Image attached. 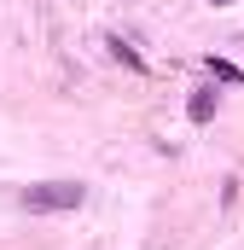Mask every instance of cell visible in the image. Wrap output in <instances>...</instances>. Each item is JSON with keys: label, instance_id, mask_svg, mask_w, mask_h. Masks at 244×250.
<instances>
[{"label": "cell", "instance_id": "obj_1", "mask_svg": "<svg viewBox=\"0 0 244 250\" xmlns=\"http://www.w3.org/2000/svg\"><path fill=\"white\" fill-rule=\"evenodd\" d=\"M81 198H87L81 181H41V187H23V209L59 215V209H81Z\"/></svg>", "mask_w": 244, "mask_h": 250}, {"label": "cell", "instance_id": "obj_3", "mask_svg": "<svg viewBox=\"0 0 244 250\" xmlns=\"http://www.w3.org/2000/svg\"><path fill=\"white\" fill-rule=\"evenodd\" d=\"M209 76H215V82H239V64H227V59H209Z\"/></svg>", "mask_w": 244, "mask_h": 250}, {"label": "cell", "instance_id": "obj_2", "mask_svg": "<svg viewBox=\"0 0 244 250\" xmlns=\"http://www.w3.org/2000/svg\"><path fill=\"white\" fill-rule=\"evenodd\" d=\"M215 99H221L215 87H198V93H192V105H186V117H192V123H209V117H215Z\"/></svg>", "mask_w": 244, "mask_h": 250}, {"label": "cell", "instance_id": "obj_5", "mask_svg": "<svg viewBox=\"0 0 244 250\" xmlns=\"http://www.w3.org/2000/svg\"><path fill=\"white\" fill-rule=\"evenodd\" d=\"M215 6H227V0H215Z\"/></svg>", "mask_w": 244, "mask_h": 250}, {"label": "cell", "instance_id": "obj_4", "mask_svg": "<svg viewBox=\"0 0 244 250\" xmlns=\"http://www.w3.org/2000/svg\"><path fill=\"white\" fill-rule=\"evenodd\" d=\"M111 53H117L122 64H134V70H140V53H134V47H128V41H111Z\"/></svg>", "mask_w": 244, "mask_h": 250}]
</instances>
